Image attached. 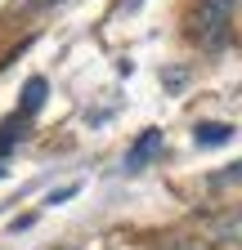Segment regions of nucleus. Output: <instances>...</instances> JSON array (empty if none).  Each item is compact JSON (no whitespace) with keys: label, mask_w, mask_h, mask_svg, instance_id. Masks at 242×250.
Returning a JSON list of instances; mask_svg holds the SVG:
<instances>
[{"label":"nucleus","mask_w":242,"mask_h":250,"mask_svg":"<svg viewBox=\"0 0 242 250\" xmlns=\"http://www.w3.org/2000/svg\"><path fill=\"white\" fill-rule=\"evenodd\" d=\"M229 22H233V0H197L189 9V36L202 49H224Z\"/></svg>","instance_id":"1"},{"label":"nucleus","mask_w":242,"mask_h":250,"mask_svg":"<svg viewBox=\"0 0 242 250\" xmlns=\"http://www.w3.org/2000/svg\"><path fill=\"white\" fill-rule=\"evenodd\" d=\"M211 232H216L220 241H233V246H242V210L216 214V219H211Z\"/></svg>","instance_id":"2"},{"label":"nucleus","mask_w":242,"mask_h":250,"mask_svg":"<svg viewBox=\"0 0 242 250\" xmlns=\"http://www.w3.org/2000/svg\"><path fill=\"white\" fill-rule=\"evenodd\" d=\"M157 147H162V134H157V130H148V134H144V143H135V147H130V156H126V170H139V166H144V161H148V156H153Z\"/></svg>","instance_id":"3"},{"label":"nucleus","mask_w":242,"mask_h":250,"mask_svg":"<svg viewBox=\"0 0 242 250\" xmlns=\"http://www.w3.org/2000/svg\"><path fill=\"white\" fill-rule=\"evenodd\" d=\"M45 76H32V81H27V89H23V107L18 112H27V116H32V112H41V103H45Z\"/></svg>","instance_id":"4"},{"label":"nucleus","mask_w":242,"mask_h":250,"mask_svg":"<svg viewBox=\"0 0 242 250\" xmlns=\"http://www.w3.org/2000/svg\"><path fill=\"white\" fill-rule=\"evenodd\" d=\"M23 134H27V112H18V116H9L5 125H0V152H9Z\"/></svg>","instance_id":"5"},{"label":"nucleus","mask_w":242,"mask_h":250,"mask_svg":"<svg viewBox=\"0 0 242 250\" xmlns=\"http://www.w3.org/2000/svg\"><path fill=\"white\" fill-rule=\"evenodd\" d=\"M233 139V125H197V143H229Z\"/></svg>","instance_id":"6"},{"label":"nucleus","mask_w":242,"mask_h":250,"mask_svg":"<svg viewBox=\"0 0 242 250\" xmlns=\"http://www.w3.org/2000/svg\"><path fill=\"white\" fill-rule=\"evenodd\" d=\"M233 179H242V161H238L233 170H220V174H216V183H233Z\"/></svg>","instance_id":"7"},{"label":"nucleus","mask_w":242,"mask_h":250,"mask_svg":"<svg viewBox=\"0 0 242 250\" xmlns=\"http://www.w3.org/2000/svg\"><path fill=\"white\" fill-rule=\"evenodd\" d=\"M0 179H5V170H0Z\"/></svg>","instance_id":"8"}]
</instances>
